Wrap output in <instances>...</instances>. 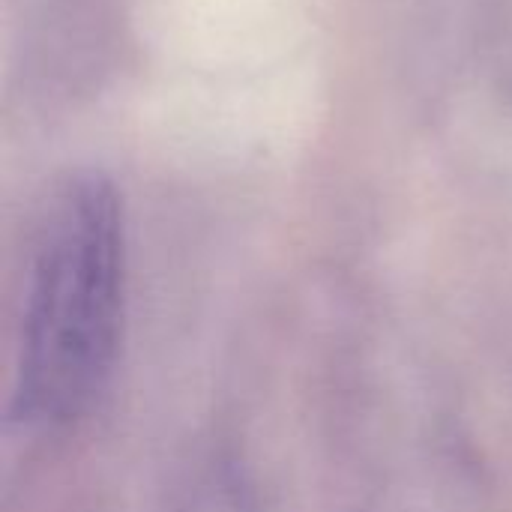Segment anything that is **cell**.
I'll list each match as a JSON object with an SVG mask.
<instances>
[{"instance_id": "1", "label": "cell", "mask_w": 512, "mask_h": 512, "mask_svg": "<svg viewBox=\"0 0 512 512\" xmlns=\"http://www.w3.org/2000/svg\"><path fill=\"white\" fill-rule=\"evenodd\" d=\"M126 318V216L114 183L81 174L54 201L27 288L15 411L39 429L87 417L111 384Z\"/></svg>"}]
</instances>
